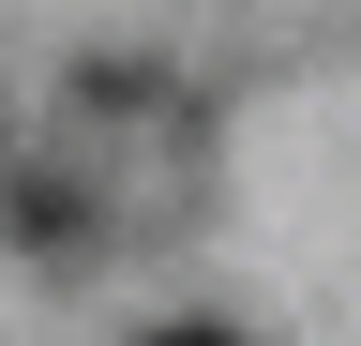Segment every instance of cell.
<instances>
[{
	"label": "cell",
	"instance_id": "obj_1",
	"mask_svg": "<svg viewBox=\"0 0 361 346\" xmlns=\"http://www.w3.org/2000/svg\"><path fill=\"white\" fill-rule=\"evenodd\" d=\"M151 346H241V331H226V316H166Z\"/></svg>",
	"mask_w": 361,
	"mask_h": 346
}]
</instances>
